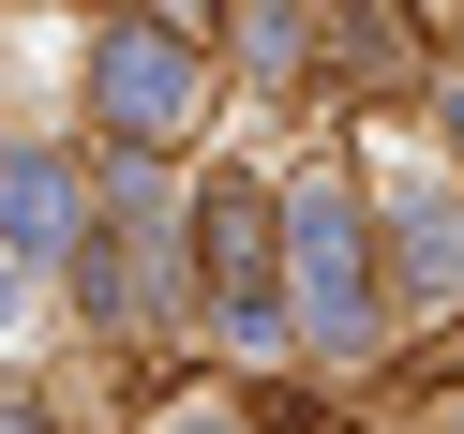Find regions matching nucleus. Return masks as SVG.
Wrapping results in <instances>:
<instances>
[{"label": "nucleus", "instance_id": "obj_5", "mask_svg": "<svg viewBox=\"0 0 464 434\" xmlns=\"http://www.w3.org/2000/svg\"><path fill=\"white\" fill-rule=\"evenodd\" d=\"M210 270H225V314H240V344H270V285H255V210H240V195H210Z\"/></svg>", "mask_w": 464, "mask_h": 434}, {"label": "nucleus", "instance_id": "obj_4", "mask_svg": "<svg viewBox=\"0 0 464 434\" xmlns=\"http://www.w3.org/2000/svg\"><path fill=\"white\" fill-rule=\"evenodd\" d=\"M404 285H420V300L464 285V210H450L434 180H404Z\"/></svg>", "mask_w": 464, "mask_h": 434}, {"label": "nucleus", "instance_id": "obj_6", "mask_svg": "<svg viewBox=\"0 0 464 434\" xmlns=\"http://www.w3.org/2000/svg\"><path fill=\"white\" fill-rule=\"evenodd\" d=\"M0 314H15V285H0Z\"/></svg>", "mask_w": 464, "mask_h": 434}, {"label": "nucleus", "instance_id": "obj_2", "mask_svg": "<svg viewBox=\"0 0 464 434\" xmlns=\"http://www.w3.org/2000/svg\"><path fill=\"white\" fill-rule=\"evenodd\" d=\"M91 91H105L121 135H180L195 121V61H180V31H150V15H121V31L91 45Z\"/></svg>", "mask_w": 464, "mask_h": 434}, {"label": "nucleus", "instance_id": "obj_1", "mask_svg": "<svg viewBox=\"0 0 464 434\" xmlns=\"http://www.w3.org/2000/svg\"><path fill=\"white\" fill-rule=\"evenodd\" d=\"M285 240H300V300H314V330L360 344V330H374V285H360V210H344V180H300V195H285Z\"/></svg>", "mask_w": 464, "mask_h": 434}, {"label": "nucleus", "instance_id": "obj_3", "mask_svg": "<svg viewBox=\"0 0 464 434\" xmlns=\"http://www.w3.org/2000/svg\"><path fill=\"white\" fill-rule=\"evenodd\" d=\"M0 225H15L31 255H61V240H75V180H61L45 150H15V165H0Z\"/></svg>", "mask_w": 464, "mask_h": 434}]
</instances>
